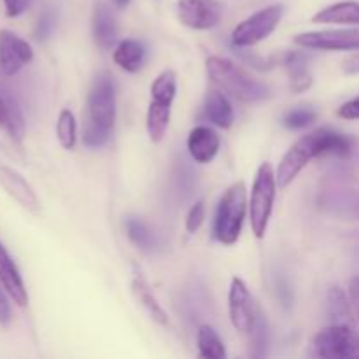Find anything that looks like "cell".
Segmentation results:
<instances>
[{
    "mask_svg": "<svg viewBox=\"0 0 359 359\" xmlns=\"http://www.w3.org/2000/svg\"><path fill=\"white\" fill-rule=\"evenodd\" d=\"M358 216H359V200H358Z\"/></svg>",
    "mask_w": 359,
    "mask_h": 359,
    "instance_id": "d590c367",
    "label": "cell"
},
{
    "mask_svg": "<svg viewBox=\"0 0 359 359\" xmlns=\"http://www.w3.org/2000/svg\"><path fill=\"white\" fill-rule=\"evenodd\" d=\"M205 69L210 81L223 93L230 95L238 102L252 104V102L266 100L272 95V90L265 83L252 77L248 70L223 56H209Z\"/></svg>",
    "mask_w": 359,
    "mask_h": 359,
    "instance_id": "3957f363",
    "label": "cell"
},
{
    "mask_svg": "<svg viewBox=\"0 0 359 359\" xmlns=\"http://www.w3.org/2000/svg\"><path fill=\"white\" fill-rule=\"evenodd\" d=\"M228 311H230L231 326L242 335H252L258 326L259 316L256 309L255 298L248 290L245 283L238 277H233L228 291Z\"/></svg>",
    "mask_w": 359,
    "mask_h": 359,
    "instance_id": "9c48e42d",
    "label": "cell"
},
{
    "mask_svg": "<svg viewBox=\"0 0 359 359\" xmlns=\"http://www.w3.org/2000/svg\"><path fill=\"white\" fill-rule=\"evenodd\" d=\"M344 72L349 74V76L359 74V53H354L344 60Z\"/></svg>",
    "mask_w": 359,
    "mask_h": 359,
    "instance_id": "836d02e7",
    "label": "cell"
},
{
    "mask_svg": "<svg viewBox=\"0 0 359 359\" xmlns=\"http://www.w3.org/2000/svg\"><path fill=\"white\" fill-rule=\"evenodd\" d=\"M328 316L332 323L354 325L353 304H349L346 293L339 286H333L328 293Z\"/></svg>",
    "mask_w": 359,
    "mask_h": 359,
    "instance_id": "cb8c5ba5",
    "label": "cell"
},
{
    "mask_svg": "<svg viewBox=\"0 0 359 359\" xmlns=\"http://www.w3.org/2000/svg\"><path fill=\"white\" fill-rule=\"evenodd\" d=\"M126 233H128V238L142 251H151L154 248V237L151 233L149 226L144 223L140 217H126L125 221Z\"/></svg>",
    "mask_w": 359,
    "mask_h": 359,
    "instance_id": "484cf974",
    "label": "cell"
},
{
    "mask_svg": "<svg viewBox=\"0 0 359 359\" xmlns=\"http://www.w3.org/2000/svg\"><path fill=\"white\" fill-rule=\"evenodd\" d=\"M93 37L98 48L111 49L118 42V27L111 9L105 4H98L93 14Z\"/></svg>",
    "mask_w": 359,
    "mask_h": 359,
    "instance_id": "44dd1931",
    "label": "cell"
},
{
    "mask_svg": "<svg viewBox=\"0 0 359 359\" xmlns=\"http://www.w3.org/2000/svg\"><path fill=\"white\" fill-rule=\"evenodd\" d=\"M277 179L272 165L262 163L256 172L255 182L249 200V217H251V230L256 238H263L269 228L270 216L273 210V202L277 196Z\"/></svg>",
    "mask_w": 359,
    "mask_h": 359,
    "instance_id": "8992f818",
    "label": "cell"
},
{
    "mask_svg": "<svg viewBox=\"0 0 359 359\" xmlns=\"http://www.w3.org/2000/svg\"><path fill=\"white\" fill-rule=\"evenodd\" d=\"M25 121L20 109L0 93V149L9 156L23 161V140Z\"/></svg>",
    "mask_w": 359,
    "mask_h": 359,
    "instance_id": "8fae6325",
    "label": "cell"
},
{
    "mask_svg": "<svg viewBox=\"0 0 359 359\" xmlns=\"http://www.w3.org/2000/svg\"><path fill=\"white\" fill-rule=\"evenodd\" d=\"M349 298H351V304H353L354 312H356V316L359 319V276L351 279V283H349Z\"/></svg>",
    "mask_w": 359,
    "mask_h": 359,
    "instance_id": "d6a6232c",
    "label": "cell"
},
{
    "mask_svg": "<svg viewBox=\"0 0 359 359\" xmlns=\"http://www.w3.org/2000/svg\"><path fill=\"white\" fill-rule=\"evenodd\" d=\"M351 153H353V142L349 137L333 128L316 130V132L298 139L284 154L276 170L277 186L279 189L287 188L314 158H349Z\"/></svg>",
    "mask_w": 359,
    "mask_h": 359,
    "instance_id": "6da1fadb",
    "label": "cell"
},
{
    "mask_svg": "<svg viewBox=\"0 0 359 359\" xmlns=\"http://www.w3.org/2000/svg\"><path fill=\"white\" fill-rule=\"evenodd\" d=\"M132 293L135 297V300L142 305L144 311L149 314V318L153 319L154 323H158L160 326H167L168 325V316L167 312L163 311V307L160 305L158 298L154 297V293L151 291L149 284L147 280L144 279L142 273L139 270H133V277H132Z\"/></svg>",
    "mask_w": 359,
    "mask_h": 359,
    "instance_id": "e0dca14e",
    "label": "cell"
},
{
    "mask_svg": "<svg viewBox=\"0 0 359 359\" xmlns=\"http://www.w3.org/2000/svg\"><path fill=\"white\" fill-rule=\"evenodd\" d=\"M312 23L328 25H359V2L344 0L332 4L312 16Z\"/></svg>",
    "mask_w": 359,
    "mask_h": 359,
    "instance_id": "ffe728a7",
    "label": "cell"
},
{
    "mask_svg": "<svg viewBox=\"0 0 359 359\" xmlns=\"http://www.w3.org/2000/svg\"><path fill=\"white\" fill-rule=\"evenodd\" d=\"M116 7H119V9H123V7H126L130 4V0H114Z\"/></svg>",
    "mask_w": 359,
    "mask_h": 359,
    "instance_id": "e575fe53",
    "label": "cell"
},
{
    "mask_svg": "<svg viewBox=\"0 0 359 359\" xmlns=\"http://www.w3.org/2000/svg\"><path fill=\"white\" fill-rule=\"evenodd\" d=\"M284 67L287 70L291 90L294 93H304V91H307L311 88L312 74L309 70L307 58H305L304 53H290V55H286Z\"/></svg>",
    "mask_w": 359,
    "mask_h": 359,
    "instance_id": "7402d4cb",
    "label": "cell"
},
{
    "mask_svg": "<svg viewBox=\"0 0 359 359\" xmlns=\"http://www.w3.org/2000/svg\"><path fill=\"white\" fill-rule=\"evenodd\" d=\"M30 0H4V7H6L7 18H18L28 9Z\"/></svg>",
    "mask_w": 359,
    "mask_h": 359,
    "instance_id": "4dcf8cb0",
    "label": "cell"
},
{
    "mask_svg": "<svg viewBox=\"0 0 359 359\" xmlns=\"http://www.w3.org/2000/svg\"><path fill=\"white\" fill-rule=\"evenodd\" d=\"M0 186L23 209L30 210V212H39L41 210V200H39L35 189L14 168L7 167V165H0Z\"/></svg>",
    "mask_w": 359,
    "mask_h": 359,
    "instance_id": "5bb4252c",
    "label": "cell"
},
{
    "mask_svg": "<svg viewBox=\"0 0 359 359\" xmlns=\"http://www.w3.org/2000/svg\"><path fill=\"white\" fill-rule=\"evenodd\" d=\"M337 116L342 119H347V121H356V119H359V97L340 105L339 111H337Z\"/></svg>",
    "mask_w": 359,
    "mask_h": 359,
    "instance_id": "f546056e",
    "label": "cell"
},
{
    "mask_svg": "<svg viewBox=\"0 0 359 359\" xmlns=\"http://www.w3.org/2000/svg\"><path fill=\"white\" fill-rule=\"evenodd\" d=\"M112 60L119 69L125 72L135 74L146 65L147 60V49L146 46L135 39H125L116 46L114 53H112Z\"/></svg>",
    "mask_w": 359,
    "mask_h": 359,
    "instance_id": "ac0fdd59",
    "label": "cell"
},
{
    "mask_svg": "<svg viewBox=\"0 0 359 359\" xmlns=\"http://www.w3.org/2000/svg\"><path fill=\"white\" fill-rule=\"evenodd\" d=\"M203 221H205V200L200 198L193 203L188 216H186V231L196 233L202 228Z\"/></svg>",
    "mask_w": 359,
    "mask_h": 359,
    "instance_id": "83f0119b",
    "label": "cell"
},
{
    "mask_svg": "<svg viewBox=\"0 0 359 359\" xmlns=\"http://www.w3.org/2000/svg\"><path fill=\"white\" fill-rule=\"evenodd\" d=\"M312 346L319 358H359V333L354 325L332 323L314 337Z\"/></svg>",
    "mask_w": 359,
    "mask_h": 359,
    "instance_id": "ba28073f",
    "label": "cell"
},
{
    "mask_svg": "<svg viewBox=\"0 0 359 359\" xmlns=\"http://www.w3.org/2000/svg\"><path fill=\"white\" fill-rule=\"evenodd\" d=\"M9 297V294H7ZM6 293L0 290V326L7 328L11 325V319H13V311H11L9 300H7Z\"/></svg>",
    "mask_w": 359,
    "mask_h": 359,
    "instance_id": "1f68e13d",
    "label": "cell"
},
{
    "mask_svg": "<svg viewBox=\"0 0 359 359\" xmlns=\"http://www.w3.org/2000/svg\"><path fill=\"white\" fill-rule=\"evenodd\" d=\"M116 121V90L112 77L102 72L95 77L86 100V123L83 144L86 147H102L107 144Z\"/></svg>",
    "mask_w": 359,
    "mask_h": 359,
    "instance_id": "7a4b0ae2",
    "label": "cell"
},
{
    "mask_svg": "<svg viewBox=\"0 0 359 359\" xmlns=\"http://www.w3.org/2000/svg\"><path fill=\"white\" fill-rule=\"evenodd\" d=\"M318 119V112L312 107H298L287 112L283 119V125L290 130H302L311 126Z\"/></svg>",
    "mask_w": 359,
    "mask_h": 359,
    "instance_id": "4316f807",
    "label": "cell"
},
{
    "mask_svg": "<svg viewBox=\"0 0 359 359\" xmlns=\"http://www.w3.org/2000/svg\"><path fill=\"white\" fill-rule=\"evenodd\" d=\"M34 60V49L11 30H0V70L14 76Z\"/></svg>",
    "mask_w": 359,
    "mask_h": 359,
    "instance_id": "4fadbf2b",
    "label": "cell"
},
{
    "mask_svg": "<svg viewBox=\"0 0 359 359\" xmlns=\"http://www.w3.org/2000/svg\"><path fill=\"white\" fill-rule=\"evenodd\" d=\"M249 214L248 189L242 181L233 182L217 203L214 217V237L224 245H233L241 238L245 216Z\"/></svg>",
    "mask_w": 359,
    "mask_h": 359,
    "instance_id": "277c9868",
    "label": "cell"
},
{
    "mask_svg": "<svg viewBox=\"0 0 359 359\" xmlns=\"http://www.w3.org/2000/svg\"><path fill=\"white\" fill-rule=\"evenodd\" d=\"M175 93H177V76L174 70H163L151 84V102L146 116V128L151 142L158 144L163 140L170 123Z\"/></svg>",
    "mask_w": 359,
    "mask_h": 359,
    "instance_id": "5b68a950",
    "label": "cell"
},
{
    "mask_svg": "<svg viewBox=\"0 0 359 359\" xmlns=\"http://www.w3.org/2000/svg\"><path fill=\"white\" fill-rule=\"evenodd\" d=\"M56 137L63 149L72 151L77 142V123L76 116L70 109H63L58 114V121H56Z\"/></svg>",
    "mask_w": 359,
    "mask_h": 359,
    "instance_id": "d4e9b609",
    "label": "cell"
},
{
    "mask_svg": "<svg viewBox=\"0 0 359 359\" xmlns=\"http://www.w3.org/2000/svg\"><path fill=\"white\" fill-rule=\"evenodd\" d=\"M283 14V4H273V6L259 9L258 13L245 18L231 32L233 48H251V46H256L265 41V39H269L276 32V28L279 27Z\"/></svg>",
    "mask_w": 359,
    "mask_h": 359,
    "instance_id": "52a82bcc",
    "label": "cell"
},
{
    "mask_svg": "<svg viewBox=\"0 0 359 359\" xmlns=\"http://www.w3.org/2000/svg\"><path fill=\"white\" fill-rule=\"evenodd\" d=\"M55 14H53L51 11H44V13L41 14V18H39L37 28H35V39L41 42L49 39V35L55 30Z\"/></svg>",
    "mask_w": 359,
    "mask_h": 359,
    "instance_id": "f1b7e54d",
    "label": "cell"
},
{
    "mask_svg": "<svg viewBox=\"0 0 359 359\" xmlns=\"http://www.w3.org/2000/svg\"><path fill=\"white\" fill-rule=\"evenodd\" d=\"M196 346H198L200 358L205 359H224L226 358V349L217 335L216 330L209 325H200L196 332Z\"/></svg>",
    "mask_w": 359,
    "mask_h": 359,
    "instance_id": "603a6c76",
    "label": "cell"
},
{
    "mask_svg": "<svg viewBox=\"0 0 359 359\" xmlns=\"http://www.w3.org/2000/svg\"><path fill=\"white\" fill-rule=\"evenodd\" d=\"M203 109H205L207 119H209L212 125H216L217 128H231V125H233L235 121V112L230 100H228L226 95H224L223 91L216 90V88L207 91Z\"/></svg>",
    "mask_w": 359,
    "mask_h": 359,
    "instance_id": "d6986e66",
    "label": "cell"
},
{
    "mask_svg": "<svg viewBox=\"0 0 359 359\" xmlns=\"http://www.w3.org/2000/svg\"><path fill=\"white\" fill-rule=\"evenodd\" d=\"M0 284H2L6 293L9 294V298L18 305V307H27V287H25V283L23 279H21V273L20 270H18L16 263L11 258L9 251L4 248L2 242H0Z\"/></svg>",
    "mask_w": 359,
    "mask_h": 359,
    "instance_id": "2e32d148",
    "label": "cell"
},
{
    "mask_svg": "<svg viewBox=\"0 0 359 359\" xmlns=\"http://www.w3.org/2000/svg\"><path fill=\"white\" fill-rule=\"evenodd\" d=\"M177 18L191 30H210L223 18L219 0H177Z\"/></svg>",
    "mask_w": 359,
    "mask_h": 359,
    "instance_id": "7c38bea8",
    "label": "cell"
},
{
    "mask_svg": "<svg viewBox=\"0 0 359 359\" xmlns=\"http://www.w3.org/2000/svg\"><path fill=\"white\" fill-rule=\"evenodd\" d=\"M294 44L321 51H359V28L305 32L293 37Z\"/></svg>",
    "mask_w": 359,
    "mask_h": 359,
    "instance_id": "30bf717a",
    "label": "cell"
},
{
    "mask_svg": "<svg viewBox=\"0 0 359 359\" xmlns=\"http://www.w3.org/2000/svg\"><path fill=\"white\" fill-rule=\"evenodd\" d=\"M221 147V139L214 128L207 125H198L189 132L188 151L193 160L200 165L210 163L217 156Z\"/></svg>",
    "mask_w": 359,
    "mask_h": 359,
    "instance_id": "9a60e30c",
    "label": "cell"
}]
</instances>
